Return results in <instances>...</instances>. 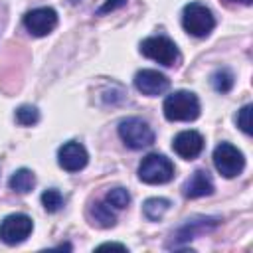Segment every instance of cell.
<instances>
[{"instance_id": "603a6c76", "label": "cell", "mask_w": 253, "mask_h": 253, "mask_svg": "<svg viewBox=\"0 0 253 253\" xmlns=\"http://www.w3.org/2000/svg\"><path fill=\"white\" fill-rule=\"evenodd\" d=\"M109 247H111V249H123V251L126 249V247L121 245V243H103V245H99V249H109Z\"/></svg>"}, {"instance_id": "e0dca14e", "label": "cell", "mask_w": 253, "mask_h": 253, "mask_svg": "<svg viewBox=\"0 0 253 253\" xmlns=\"http://www.w3.org/2000/svg\"><path fill=\"white\" fill-rule=\"evenodd\" d=\"M211 87L217 91V93H227L231 87H233V73L225 67L221 69H215L211 73Z\"/></svg>"}, {"instance_id": "ac0fdd59", "label": "cell", "mask_w": 253, "mask_h": 253, "mask_svg": "<svg viewBox=\"0 0 253 253\" xmlns=\"http://www.w3.org/2000/svg\"><path fill=\"white\" fill-rule=\"evenodd\" d=\"M105 202H107L111 208L123 210V208H126V206L130 204V194H128V190H125V188H113V190L107 192Z\"/></svg>"}, {"instance_id": "9c48e42d", "label": "cell", "mask_w": 253, "mask_h": 253, "mask_svg": "<svg viewBox=\"0 0 253 253\" xmlns=\"http://www.w3.org/2000/svg\"><path fill=\"white\" fill-rule=\"evenodd\" d=\"M87 162H89V154L85 146L77 140H69L61 144L57 150V164L67 172H79L87 166Z\"/></svg>"}, {"instance_id": "7c38bea8", "label": "cell", "mask_w": 253, "mask_h": 253, "mask_svg": "<svg viewBox=\"0 0 253 253\" xmlns=\"http://www.w3.org/2000/svg\"><path fill=\"white\" fill-rule=\"evenodd\" d=\"M186 198H202V196H210L213 192V182L208 170H196L184 184L182 188Z\"/></svg>"}, {"instance_id": "ba28073f", "label": "cell", "mask_w": 253, "mask_h": 253, "mask_svg": "<svg viewBox=\"0 0 253 253\" xmlns=\"http://www.w3.org/2000/svg\"><path fill=\"white\" fill-rule=\"evenodd\" d=\"M57 26V12L49 6H42V8H34L30 12H26L24 16V28L36 36V38H43L47 34H51Z\"/></svg>"}, {"instance_id": "4fadbf2b", "label": "cell", "mask_w": 253, "mask_h": 253, "mask_svg": "<svg viewBox=\"0 0 253 253\" xmlns=\"http://www.w3.org/2000/svg\"><path fill=\"white\" fill-rule=\"evenodd\" d=\"M217 225L215 217H200V219H188L178 231H176V241H190L196 237V233H204L211 227Z\"/></svg>"}, {"instance_id": "8fae6325", "label": "cell", "mask_w": 253, "mask_h": 253, "mask_svg": "<svg viewBox=\"0 0 253 253\" xmlns=\"http://www.w3.org/2000/svg\"><path fill=\"white\" fill-rule=\"evenodd\" d=\"M174 152L184 160H194L204 150V136L198 130H182L172 140Z\"/></svg>"}, {"instance_id": "9a60e30c", "label": "cell", "mask_w": 253, "mask_h": 253, "mask_svg": "<svg viewBox=\"0 0 253 253\" xmlns=\"http://www.w3.org/2000/svg\"><path fill=\"white\" fill-rule=\"evenodd\" d=\"M91 217L95 219V223L99 227H113L117 217H115V211L111 210V206L107 202H97L93 204L91 208Z\"/></svg>"}, {"instance_id": "52a82bcc", "label": "cell", "mask_w": 253, "mask_h": 253, "mask_svg": "<svg viewBox=\"0 0 253 253\" xmlns=\"http://www.w3.org/2000/svg\"><path fill=\"white\" fill-rule=\"evenodd\" d=\"M34 221L26 213H10L0 221V241L6 245H18L30 237Z\"/></svg>"}, {"instance_id": "8992f818", "label": "cell", "mask_w": 253, "mask_h": 253, "mask_svg": "<svg viewBox=\"0 0 253 253\" xmlns=\"http://www.w3.org/2000/svg\"><path fill=\"white\" fill-rule=\"evenodd\" d=\"M213 166L223 178H235L245 168V156L237 146L221 142L213 148Z\"/></svg>"}, {"instance_id": "30bf717a", "label": "cell", "mask_w": 253, "mask_h": 253, "mask_svg": "<svg viewBox=\"0 0 253 253\" xmlns=\"http://www.w3.org/2000/svg\"><path fill=\"white\" fill-rule=\"evenodd\" d=\"M134 87L142 95L156 97V95H162L170 87V81L164 73H160L156 69H140L134 75Z\"/></svg>"}, {"instance_id": "ffe728a7", "label": "cell", "mask_w": 253, "mask_h": 253, "mask_svg": "<svg viewBox=\"0 0 253 253\" xmlns=\"http://www.w3.org/2000/svg\"><path fill=\"white\" fill-rule=\"evenodd\" d=\"M42 206L45 208V211L55 213V211H59L63 208V196L55 188H49V190H45L42 194Z\"/></svg>"}, {"instance_id": "277c9868", "label": "cell", "mask_w": 253, "mask_h": 253, "mask_svg": "<svg viewBox=\"0 0 253 253\" xmlns=\"http://www.w3.org/2000/svg\"><path fill=\"white\" fill-rule=\"evenodd\" d=\"M138 178L144 184H166L174 178V164L164 154L152 152L138 164Z\"/></svg>"}, {"instance_id": "3957f363", "label": "cell", "mask_w": 253, "mask_h": 253, "mask_svg": "<svg viewBox=\"0 0 253 253\" xmlns=\"http://www.w3.org/2000/svg\"><path fill=\"white\" fill-rule=\"evenodd\" d=\"M119 136L125 142V146L132 150L146 148L154 142V130L148 126L146 121L138 117H128L119 123Z\"/></svg>"}, {"instance_id": "cb8c5ba5", "label": "cell", "mask_w": 253, "mask_h": 253, "mask_svg": "<svg viewBox=\"0 0 253 253\" xmlns=\"http://www.w3.org/2000/svg\"><path fill=\"white\" fill-rule=\"evenodd\" d=\"M233 2H241V4H251V0H233Z\"/></svg>"}, {"instance_id": "2e32d148", "label": "cell", "mask_w": 253, "mask_h": 253, "mask_svg": "<svg viewBox=\"0 0 253 253\" xmlns=\"http://www.w3.org/2000/svg\"><path fill=\"white\" fill-rule=\"evenodd\" d=\"M170 208V202L166 198H148L142 206V211H144V217L150 219V221H158Z\"/></svg>"}, {"instance_id": "7402d4cb", "label": "cell", "mask_w": 253, "mask_h": 253, "mask_svg": "<svg viewBox=\"0 0 253 253\" xmlns=\"http://www.w3.org/2000/svg\"><path fill=\"white\" fill-rule=\"evenodd\" d=\"M126 4V0H107L101 8H99V14H105V12H111V10H115V8H121V6H125Z\"/></svg>"}, {"instance_id": "d6986e66", "label": "cell", "mask_w": 253, "mask_h": 253, "mask_svg": "<svg viewBox=\"0 0 253 253\" xmlns=\"http://www.w3.org/2000/svg\"><path fill=\"white\" fill-rule=\"evenodd\" d=\"M40 121V111L32 105H22L16 109V123L22 126H32Z\"/></svg>"}, {"instance_id": "7a4b0ae2", "label": "cell", "mask_w": 253, "mask_h": 253, "mask_svg": "<svg viewBox=\"0 0 253 253\" xmlns=\"http://www.w3.org/2000/svg\"><path fill=\"white\" fill-rule=\"evenodd\" d=\"M182 26L194 38H206L215 28V18L211 10L200 2H190L182 10Z\"/></svg>"}, {"instance_id": "44dd1931", "label": "cell", "mask_w": 253, "mask_h": 253, "mask_svg": "<svg viewBox=\"0 0 253 253\" xmlns=\"http://www.w3.org/2000/svg\"><path fill=\"white\" fill-rule=\"evenodd\" d=\"M251 105H245V107H241L239 111H237V115H235V123H237V126L245 132V134H251Z\"/></svg>"}, {"instance_id": "5b68a950", "label": "cell", "mask_w": 253, "mask_h": 253, "mask_svg": "<svg viewBox=\"0 0 253 253\" xmlns=\"http://www.w3.org/2000/svg\"><path fill=\"white\" fill-rule=\"evenodd\" d=\"M140 53L148 59H154L166 67H172L180 61V51L176 43L164 36H150L140 42Z\"/></svg>"}, {"instance_id": "6da1fadb", "label": "cell", "mask_w": 253, "mask_h": 253, "mask_svg": "<svg viewBox=\"0 0 253 253\" xmlns=\"http://www.w3.org/2000/svg\"><path fill=\"white\" fill-rule=\"evenodd\" d=\"M162 111L168 121H196L200 117V101L192 91H174L164 99Z\"/></svg>"}, {"instance_id": "5bb4252c", "label": "cell", "mask_w": 253, "mask_h": 253, "mask_svg": "<svg viewBox=\"0 0 253 253\" xmlns=\"http://www.w3.org/2000/svg\"><path fill=\"white\" fill-rule=\"evenodd\" d=\"M8 186H10V190H14V192H18V194H28V192L34 190V186H36V176H34L32 170L20 168V170H16V172L10 176Z\"/></svg>"}]
</instances>
